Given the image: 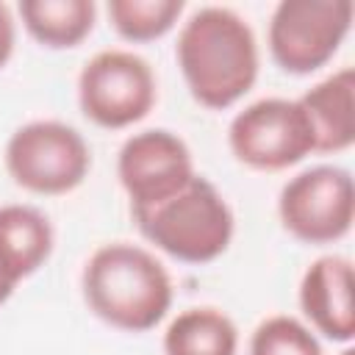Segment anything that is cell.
Segmentation results:
<instances>
[{
	"label": "cell",
	"mask_w": 355,
	"mask_h": 355,
	"mask_svg": "<svg viewBox=\"0 0 355 355\" xmlns=\"http://www.w3.org/2000/svg\"><path fill=\"white\" fill-rule=\"evenodd\" d=\"M352 0H280L269 19V53L288 75L322 69L352 28Z\"/></svg>",
	"instance_id": "5"
},
{
	"label": "cell",
	"mask_w": 355,
	"mask_h": 355,
	"mask_svg": "<svg viewBox=\"0 0 355 355\" xmlns=\"http://www.w3.org/2000/svg\"><path fill=\"white\" fill-rule=\"evenodd\" d=\"M183 0H111L108 17L125 42H155L166 36L183 14Z\"/></svg>",
	"instance_id": "15"
},
{
	"label": "cell",
	"mask_w": 355,
	"mask_h": 355,
	"mask_svg": "<svg viewBox=\"0 0 355 355\" xmlns=\"http://www.w3.org/2000/svg\"><path fill=\"white\" fill-rule=\"evenodd\" d=\"M14 39H17L14 17H11L8 6L0 3V69L8 64V58H11V53H14Z\"/></svg>",
	"instance_id": "17"
},
{
	"label": "cell",
	"mask_w": 355,
	"mask_h": 355,
	"mask_svg": "<svg viewBox=\"0 0 355 355\" xmlns=\"http://www.w3.org/2000/svg\"><path fill=\"white\" fill-rule=\"evenodd\" d=\"M130 214L150 244L183 263L216 261L230 247L236 227L227 200L202 175H194L169 200Z\"/></svg>",
	"instance_id": "3"
},
{
	"label": "cell",
	"mask_w": 355,
	"mask_h": 355,
	"mask_svg": "<svg viewBox=\"0 0 355 355\" xmlns=\"http://www.w3.org/2000/svg\"><path fill=\"white\" fill-rule=\"evenodd\" d=\"M14 288H17V286H14V283L0 272V305H3V302H8V297L14 294Z\"/></svg>",
	"instance_id": "18"
},
{
	"label": "cell",
	"mask_w": 355,
	"mask_h": 355,
	"mask_svg": "<svg viewBox=\"0 0 355 355\" xmlns=\"http://www.w3.org/2000/svg\"><path fill=\"white\" fill-rule=\"evenodd\" d=\"M53 225L33 205L0 208V272L17 286L31 277L53 252Z\"/></svg>",
	"instance_id": "12"
},
{
	"label": "cell",
	"mask_w": 355,
	"mask_h": 355,
	"mask_svg": "<svg viewBox=\"0 0 355 355\" xmlns=\"http://www.w3.org/2000/svg\"><path fill=\"white\" fill-rule=\"evenodd\" d=\"M92 166L83 136L55 119H36L17 128L6 144L11 180L33 194H67L78 189Z\"/></svg>",
	"instance_id": "4"
},
{
	"label": "cell",
	"mask_w": 355,
	"mask_h": 355,
	"mask_svg": "<svg viewBox=\"0 0 355 355\" xmlns=\"http://www.w3.org/2000/svg\"><path fill=\"white\" fill-rule=\"evenodd\" d=\"M19 17L42 47L69 50L92 33L97 6L92 0H22Z\"/></svg>",
	"instance_id": "13"
},
{
	"label": "cell",
	"mask_w": 355,
	"mask_h": 355,
	"mask_svg": "<svg viewBox=\"0 0 355 355\" xmlns=\"http://www.w3.org/2000/svg\"><path fill=\"white\" fill-rule=\"evenodd\" d=\"M227 144L244 166L280 172L313 153V130L297 100L263 97L233 116Z\"/></svg>",
	"instance_id": "8"
},
{
	"label": "cell",
	"mask_w": 355,
	"mask_h": 355,
	"mask_svg": "<svg viewBox=\"0 0 355 355\" xmlns=\"http://www.w3.org/2000/svg\"><path fill=\"white\" fill-rule=\"evenodd\" d=\"M78 103L83 116L97 128H130L141 122L155 105V75L136 53L103 50L80 69Z\"/></svg>",
	"instance_id": "6"
},
{
	"label": "cell",
	"mask_w": 355,
	"mask_h": 355,
	"mask_svg": "<svg viewBox=\"0 0 355 355\" xmlns=\"http://www.w3.org/2000/svg\"><path fill=\"white\" fill-rule=\"evenodd\" d=\"M175 58L189 94L225 111L239 103L258 80V42L244 17L222 6L197 8L180 28Z\"/></svg>",
	"instance_id": "1"
},
{
	"label": "cell",
	"mask_w": 355,
	"mask_h": 355,
	"mask_svg": "<svg viewBox=\"0 0 355 355\" xmlns=\"http://www.w3.org/2000/svg\"><path fill=\"white\" fill-rule=\"evenodd\" d=\"M313 130V153H344L355 141V72L344 67L297 100Z\"/></svg>",
	"instance_id": "11"
},
{
	"label": "cell",
	"mask_w": 355,
	"mask_h": 355,
	"mask_svg": "<svg viewBox=\"0 0 355 355\" xmlns=\"http://www.w3.org/2000/svg\"><path fill=\"white\" fill-rule=\"evenodd\" d=\"M116 175L130 197V211H136L169 200L197 172L191 153L178 133L150 128L125 139L116 155Z\"/></svg>",
	"instance_id": "9"
},
{
	"label": "cell",
	"mask_w": 355,
	"mask_h": 355,
	"mask_svg": "<svg viewBox=\"0 0 355 355\" xmlns=\"http://www.w3.org/2000/svg\"><path fill=\"white\" fill-rule=\"evenodd\" d=\"M300 308L324 338L349 344L355 338V277L349 258H316L300 280Z\"/></svg>",
	"instance_id": "10"
},
{
	"label": "cell",
	"mask_w": 355,
	"mask_h": 355,
	"mask_svg": "<svg viewBox=\"0 0 355 355\" xmlns=\"http://www.w3.org/2000/svg\"><path fill=\"white\" fill-rule=\"evenodd\" d=\"M341 355H355V352H352V349H344V352H341Z\"/></svg>",
	"instance_id": "19"
},
{
	"label": "cell",
	"mask_w": 355,
	"mask_h": 355,
	"mask_svg": "<svg viewBox=\"0 0 355 355\" xmlns=\"http://www.w3.org/2000/svg\"><path fill=\"white\" fill-rule=\"evenodd\" d=\"M239 330L216 308H189L164 333V355H236Z\"/></svg>",
	"instance_id": "14"
},
{
	"label": "cell",
	"mask_w": 355,
	"mask_h": 355,
	"mask_svg": "<svg viewBox=\"0 0 355 355\" xmlns=\"http://www.w3.org/2000/svg\"><path fill=\"white\" fill-rule=\"evenodd\" d=\"M283 227L305 244H333L352 230L355 186L344 166L319 164L294 175L277 197Z\"/></svg>",
	"instance_id": "7"
},
{
	"label": "cell",
	"mask_w": 355,
	"mask_h": 355,
	"mask_svg": "<svg viewBox=\"0 0 355 355\" xmlns=\"http://www.w3.org/2000/svg\"><path fill=\"white\" fill-rule=\"evenodd\" d=\"M80 288L89 311L125 333L153 330L172 305V277L144 247L114 241L92 252Z\"/></svg>",
	"instance_id": "2"
},
{
	"label": "cell",
	"mask_w": 355,
	"mask_h": 355,
	"mask_svg": "<svg viewBox=\"0 0 355 355\" xmlns=\"http://www.w3.org/2000/svg\"><path fill=\"white\" fill-rule=\"evenodd\" d=\"M250 355H324V352L316 336L294 316H269L255 327L250 338Z\"/></svg>",
	"instance_id": "16"
}]
</instances>
